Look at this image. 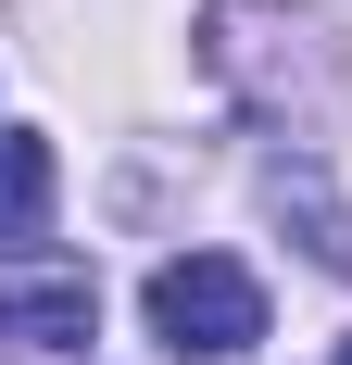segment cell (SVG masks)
Masks as SVG:
<instances>
[{
    "mask_svg": "<svg viewBox=\"0 0 352 365\" xmlns=\"http://www.w3.org/2000/svg\"><path fill=\"white\" fill-rule=\"evenodd\" d=\"M139 315H151V340H164V353L227 365V353H252V340H264V277H252L239 252H176V264H151Z\"/></svg>",
    "mask_w": 352,
    "mask_h": 365,
    "instance_id": "obj_1",
    "label": "cell"
},
{
    "mask_svg": "<svg viewBox=\"0 0 352 365\" xmlns=\"http://www.w3.org/2000/svg\"><path fill=\"white\" fill-rule=\"evenodd\" d=\"M38 227H51V139L0 126V252H26Z\"/></svg>",
    "mask_w": 352,
    "mask_h": 365,
    "instance_id": "obj_3",
    "label": "cell"
},
{
    "mask_svg": "<svg viewBox=\"0 0 352 365\" xmlns=\"http://www.w3.org/2000/svg\"><path fill=\"white\" fill-rule=\"evenodd\" d=\"M88 328H101V290H88V277H38V290H0V340H26V353H76Z\"/></svg>",
    "mask_w": 352,
    "mask_h": 365,
    "instance_id": "obj_2",
    "label": "cell"
},
{
    "mask_svg": "<svg viewBox=\"0 0 352 365\" xmlns=\"http://www.w3.org/2000/svg\"><path fill=\"white\" fill-rule=\"evenodd\" d=\"M340 365H352V340H340Z\"/></svg>",
    "mask_w": 352,
    "mask_h": 365,
    "instance_id": "obj_4",
    "label": "cell"
}]
</instances>
